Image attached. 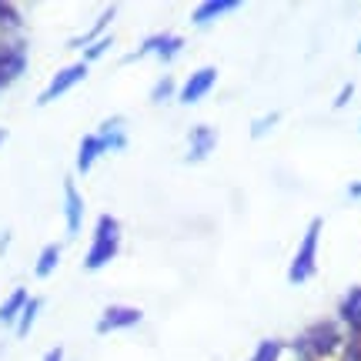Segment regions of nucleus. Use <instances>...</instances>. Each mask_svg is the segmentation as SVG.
<instances>
[{
  "label": "nucleus",
  "mask_w": 361,
  "mask_h": 361,
  "mask_svg": "<svg viewBox=\"0 0 361 361\" xmlns=\"http://www.w3.org/2000/svg\"><path fill=\"white\" fill-rule=\"evenodd\" d=\"M298 361H348V331L338 322L311 324L295 341Z\"/></svg>",
  "instance_id": "f257e3e1"
},
{
  "label": "nucleus",
  "mask_w": 361,
  "mask_h": 361,
  "mask_svg": "<svg viewBox=\"0 0 361 361\" xmlns=\"http://www.w3.org/2000/svg\"><path fill=\"white\" fill-rule=\"evenodd\" d=\"M322 231H324V218H311L301 241L295 247V258L288 264V284H308L318 274V251H322Z\"/></svg>",
  "instance_id": "f03ea898"
},
{
  "label": "nucleus",
  "mask_w": 361,
  "mask_h": 361,
  "mask_svg": "<svg viewBox=\"0 0 361 361\" xmlns=\"http://www.w3.org/2000/svg\"><path fill=\"white\" fill-rule=\"evenodd\" d=\"M121 221L114 214H101L97 224H94V238H90V247L84 255V271H101L107 268L111 261L121 255Z\"/></svg>",
  "instance_id": "7ed1b4c3"
},
{
  "label": "nucleus",
  "mask_w": 361,
  "mask_h": 361,
  "mask_svg": "<svg viewBox=\"0 0 361 361\" xmlns=\"http://www.w3.org/2000/svg\"><path fill=\"white\" fill-rule=\"evenodd\" d=\"M27 67V47L24 40L17 37V30L0 27V90L11 87L13 80L24 74Z\"/></svg>",
  "instance_id": "20e7f679"
},
{
  "label": "nucleus",
  "mask_w": 361,
  "mask_h": 361,
  "mask_svg": "<svg viewBox=\"0 0 361 361\" xmlns=\"http://www.w3.org/2000/svg\"><path fill=\"white\" fill-rule=\"evenodd\" d=\"M90 74V64H84V61H78V64H67L61 67L57 74L51 78V84L40 90L37 97V107H47V104H54L57 97H64V94H71V90L78 87V84H84Z\"/></svg>",
  "instance_id": "39448f33"
},
{
  "label": "nucleus",
  "mask_w": 361,
  "mask_h": 361,
  "mask_svg": "<svg viewBox=\"0 0 361 361\" xmlns=\"http://www.w3.org/2000/svg\"><path fill=\"white\" fill-rule=\"evenodd\" d=\"M144 322V311L134 308V305H107L101 311V318L94 324L97 335H114V331H130Z\"/></svg>",
  "instance_id": "423d86ee"
},
{
  "label": "nucleus",
  "mask_w": 361,
  "mask_h": 361,
  "mask_svg": "<svg viewBox=\"0 0 361 361\" xmlns=\"http://www.w3.org/2000/svg\"><path fill=\"white\" fill-rule=\"evenodd\" d=\"M218 87V67H197V71H191V78L180 84V90H178V101L184 104V107H191V104H197V101H204L211 90Z\"/></svg>",
  "instance_id": "0eeeda50"
},
{
  "label": "nucleus",
  "mask_w": 361,
  "mask_h": 361,
  "mask_svg": "<svg viewBox=\"0 0 361 361\" xmlns=\"http://www.w3.org/2000/svg\"><path fill=\"white\" fill-rule=\"evenodd\" d=\"M180 51H184V37H180V34H151V37L137 47L134 57H147V54H151L161 64H171Z\"/></svg>",
  "instance_id": "6e6552de"
},
{
  "label": "nucleus",
  "mask_w": 361,
  "mask_h": 361,
  "mask_svg": "<svg viewBox=\"0 0 361 361\" xmlns=\"http://www.w3.org/2000/svg\"><path fill=\"white\" fill-rule=\"evenodd\" d=\"M214 147H218V130L211 128V124H197L188 134V154H184V161L188 164H201V161L211 157Z\"/></svg>",
  "instance_id": "1a4fd4ad"
},
{
  "label": "nucleus",
  "mask_w": 361,
  "mask_h": 361,
  "mask_svg": "<svg viewBox=\"0 0 361 361\" xmlns=\"http://www.w3.org/2000/svg\"><path fill=\"white\" fill-rule=\"evenodd\" d=\"M64 224L67 238H78L84 228V194L74 184V178H64Z\"/></svg>",
  "instance_id": "9d476101"
},
{
  "label": "nucleus",
  "mask_w": 361,
  "mask_h": 361,
  "mask_svg": "<svg viewBox=\"0 0 361 361\" xmlns=\"http://www.w3.org/2000/svg\"><path fill=\"white\" fill-rule=\"evenodd\" d=\"M338 322L348 331V338H361V284L348 288L338 301Z\"/></svg>",
  "instance_id": "9b49d317"
},
{
  "label": "nucleus",
  "mask_w": 361,
  "mask_h": 361,
  "mask_svg": "<svg viewBox=\"0 0 361 361\" xmlns=\"http://www.w3.org/2000/svg\"><path fill=\"white\" fill-rule=\"evenodd\" d=\"M241 7V0H204V4H197L191 11V24L194 27H204V24H214L221 17H228Z\"/></svg>",
  "instance_id": "f8f14e48"
},
{
  "label": "nucleus",
  "mask_w": 361,
  "mask_h": 361,
  "mask_svg": "<svg viewBox=\"0 0 361 361\" xmlns=\"http://www.w3.org/2000/svg\"><path fill=\"white\" fill-rule=\"evenodd\" d=\"M111 147H107V141H104L101 134H84L78 144V174H90L94 171V164H97V157L107 154Z\"/></svg>",
  "instance_id": "ddd939ff"
},
{
  "label": "nucleus",
  "mask_w": 361,
  "mask_h": 361,
  "mask_svg": "<svg viewBox=\"0 0 361 361\" xmlns=\"http://www.w3.org/2000/svg\"><path fill=\"white\" fill-rule=\"evenodd\" d=\"M61 255H64V245H57V241H51V245H44V251L37 255V261H34V278H51L54 271H57V264H61Z\"/></svg>",
  "instance_id": "4468645a"
},
{
  "label": "nucleus",
  "mask_w": 361,
  "mask_h": 361,
  "mask_svg": "<svg viewBox=\"0 0 361 361\" xmlns=\"http://www.w3.org/2000/svg\"><path fill=\"white\" fill-rule=\"evenodd\" d=\"M27 301H30L27 288H13L11 295L0 301V324H17V318H20V311H24Z\"/></svg>",
  "instance_id": "2eb2a0df"
},
{
  "label": "nucleus",
  "mask_w": 361,
  "mask_h": 361,
  "mask_svg": "<svg viewBox=\"0 0 361 361\" xmlns=\"http://www.w3.org/2000/svg\"><path fill=\"white\" fill-rule=\"evenodd\" d=\"M114 17H117V7H107V11H104L101 17H97V24L90 27L87 34H80V37H74V40H71V47H84V51H87V44H97V40H101V37H107L104 30L111 27V20H114Z\"/></svg>",
  "instance_id": "dca6fc26"
},
{
  "label": "nucleus",
  "mask_w": 361,
  "mask_h": 361,
  "mask_svg": "<svg viewBox=\"0 0 361 361\" xmlns=\"http://www.w3.org/2000/svg\"><path fill=\"white\" fill-rule=\"evenodd\" d=\"M284 351H288L284 341H278V338H264V341H258V348H255V355H251L247 361H281Z\"/></svg>",
  "instance_id": "f3484780"
},
{
  "label": "nucleus",
  "mask_w": 361,
  "mask_h": 361,
  "mask_svg": "<svg viewBox=\"0 0 361 361\" xmlns=\"http://www.w3.org/2000/svg\"><path fill=\"white\" fill-rule=\"evenodd\" d=\"M40 308H44V301L40 298H30L24 305V311H20V318H17V338H27L30 335V328H34V322H37V314H40Z\"/></svg>",
  "instance_id": "a211bd4d"
},
{
  "label": "nucleus",
  "mask_w": 361,
  "mask_h": 361,
  "mask_svg": "<svg viewBox=\"0 0 361 361\" xmlns=\"http://www.w3.org/2000/svg\"><path fill=\"white\" fill-rule=\"evenodd\" d=\"M168 97H178V87H174V78H171V74H164V78H161L154 87H151V101H154V104H164Z\"/></svg>",
  "instance_id": "6ab92c4d"
},
{
  "label": "nucleus",
  "mask_w": 361,
  "mask_h": 361,
  "mask_svg": "<svg viewBox=\"0 0 361 361\" xmlns=\"http://www.w3.org/2000/svg\"><path fill=\"white\" fill-rule=\"evenodd\" d=\"M274 121H281V114H278V111H271V114L258 117V121H255V124H251V130H247V134H251V137H255V141H258V137H264V134H268V130L274 128Z\"/></svg>",
  "instance_id": "aec40b11"
},
{
  "label": "nucleus",
  "mask_w": 361,
  "mask_h": 361,
  "mask_svg": "<svg viewBox=\"0 0 361 361\" xmlns=\"http://www.w3.org/2000/svg\"><path fill=\"white\" fill-rule=\"evenodd\" d=\"M111 44H114V40H111V37H101V40H97V44H90L87 51H84V64H94L97 57H104V54L111 51Z\"/></svg>",
  "instance_id": "412c9836"
},
{
  "label": "nucleus",
  "mask_w": 361,
  "mask_h": 361,
  "mask_svg": "<svg viewBox=\"0 0 361 361\" xmlns=\"http://www.w3.org/2000/svg\"><path fill=\"white\" fill-rule=\"evenodd\" d=\"M351 97H355V84H351V80H348L345 87L338 90V97H335V111H338V107H345V104H348Z\"/></svg>",
  "instance_id": "4be33fe9"
},
{
  "label": "nucleus",
  "mask_w": 361,
  "mask_h": 361,
  "mask_svg": "<svg viewBox=\"0 0 361 361\" xmlns=\"http://www.w3.org/2000/svg\"><path fill=\"white\" fill-rule=\"evenodd\" d=\"M44 361H64V345H54V348H47Z\"/></svg>",
  "instance_id": "5701e85b"
},
{
  "label": "nucleus",
  "mask_w": 361,
  "mask_h": 361,
  "mask_svg": "<svg viewBox=\"0 0 361 361\" xmlns=\"http://www.w3.org/2000/svg\"><path fill=\"white\" fill-rule=\"evenodd\" d=\"M348 197H351V201H361V178L348 184Z\"/></svg>",
  "instance_id": "b1692460"
},
{
  "label": "nucleus",
  "mask_w": 361,
  "mask_h": 361,
  "mask_svg": "<svg viewBox=\"0 0 361 361\" xmlns=\"http://www.w3.org/2000/svg\"><path fill=\"white\" fill-rule=\"evenodd\" d=\"M4 141H7V130L0 128V147H4Z\"/></svg>",
  "instance_id": "393cba45"
},
{
  "label": "nucleus",
  "mask_w": 361,
  "mask_h": 361,
  "mask_svg": "<svg viewBox=\"0 0 361 361\" xmlns=\"http://www.w3.org/2000/svg\"><path fill=\"white\" fill-rule=\"evenodd\" d=\"M355 54H361V40H358V47H355Z\"/></svg>",
  "instance_id": "a878e982"
}]
</instances>
